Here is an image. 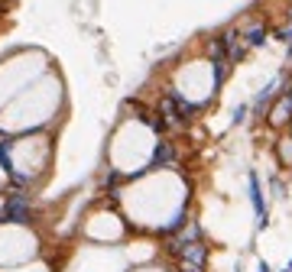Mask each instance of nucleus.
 Segmentation results:
<instances>
[{"label":"nucleus","mask_w":292,"mask_h":272,"mask_svg":"<svg viewBox=\"0 0 292 272\" xmlns=\"http://www.w3.org/2000/svg\"><path fill=\"white\" fill-rule=\"evenodd\" d=\"M286 272H292V259H289V269H286Z\"/></svg>","instance_id":"nucleus-7"},{"label":"nucleus","mask_w":292,"mask_h":272,"mask_svg":"<svg viewBox=\"0 0 292 272\" xmlns=\"http://www.w3.org/2000/svg\"><path fill=\"white\" fill-rule=\"evenodd\" d=\"M117 182H123V175H120L117 169H111V172H108V175L101 178V188H104V191H111L114 185H117Z\"/></svg>","instance_id":"nucleus-4"},{"label":"nucleus","mask_w":292,"mask_h":272,"mask_svg":"<svg viewBox=\"0 0 292 272\" xmlns=\"http://www.w3.org/2000/svg\"><path fill=\"white\" fill-rule=\"evenodd\" d=\"M289 20H292V7H289Z\"/></svg>","instance_id":"nucleus-8"},{"label":"nucleus","mask_w":292,"mask_h":272,"mask_svg":"<svg viewBox=\"0 0 292 272\" xmlns=\"http://www.w3.org/2000/svg\"><path fill=\"white\" fill-rule=\"evenodd\" d=\"M276 39H282V42H292V26H289V29H279V33H276Z\"/></svg>","instance_id":"nucleus-6"},{"label":"nucleus","mask_w":292,"mask_h":272,"mask_svg":"<svg viewBox=\"0 0 292 272\" xmlns=\"http://www.w3.org/2000/svg\"><path fill=\"white\" fill-rule=\"evenodd\" d=\"M215 81L218 84L227 81V58H215Z\"/></svg>","instance_id":"nucleus-5"},{"label":"nucleus","mask_w":292,"mask_h":272,"mask_svg":"<svg viewBox=\"0 0 292 272\" xmlns=\"http://www.w3.org/2000/svg\"><path fill=\"white\" fill-rule=\"evenodd\" d=\"M175 159V146L169 139H159L156 149H153V162H149V169H166V165H172Z\"/></svg>","instance_id":"nucleus-1"},{"label":"nucleus","mask_w":292,"mask_h":272,"mask_svg":"<svg viewBox=\"0 0 292 272\" xmlns=\"http://www.w3.org/2000/svg\"><path fill=\"white\" fill-rule=\"evenodd\" d=\"M286 113H292V98H289V94H282V98H279V107L273 110V117H270V124H273V127H282L286 120H292V117H286Z\"/></svg>","instance_id":"nucleus-2"},{"label":"nucleus","mask_w":292,"mask_h":272,"mask_svg":"<svg viewBox=\"0 0 292 272\" xmlns=\"http://www.w3.org/2000/svg\"><path fill=\"white\" fill-rule=\"evenodd\" d=\"M244 39H247V46H263V39H267V26H250V29L244 33Z\"/></svg>","instance_id":"nucleus-3"}]
</instances>
